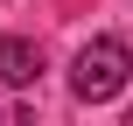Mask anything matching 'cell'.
<instances>
[{
    "instance_id": "7a4b0ae2",
    "label": "cell",
    "mask_w": 133,
    "mask_h": 126,
    "mask_svg": "<svg viewBox=\"0 0 133 126\" xmlns=\"http://www.w3.org/2000/svg\"><path fill=\"white\" fill-rule=\"evenodd\" d=\"M35 77H42V49H35L28 35H7V42H0V84H7V91H28Z\"/></svg>"
},
{
    "instance_id": "6da1fadb",
    "label": "cell",
    "mask_w": 133,
    "mask_h": 126,
    "mask_svg": "<svg viewBox=\"0 0 133 126\" xmlns=\"http://www.w3.org/2000/svg\"><path fill=\"white\" fill-rule=\"evenodd\" d=\"M126 42L119 35H91L77 56H70V98L77 105H105V98H119L126 91Z\"/></svg>"
}]
</instances>
